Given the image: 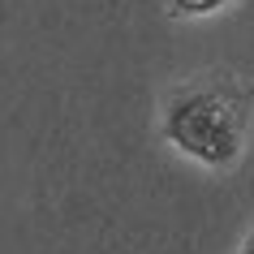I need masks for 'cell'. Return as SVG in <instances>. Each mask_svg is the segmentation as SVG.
<instances>
[{
    "mask_svg": "<svg viewBox=\"0 0 254 254\" xmlns=\"http://www.w3.org/2000/svg\"><path fill=\"white\" fill-rule=\"evenodd\" d=\"M241 254H254V224H250V233H246V246H241Z\"/></svg>",
    "mask_w": 254,
    "mask_h": 254,
    "instance_id": "3957f363",
    "label": "cell"
},
{
    "mask_svg": "<svg viewBox=\"0 0 254 254\" xmlns=\"http://www.w3.org/2000/svg\"><path fill=\"white\" fill-rule=\"evenodd\" d=\"M228 0H168V17H207L220 13Z\"/></svg>",
    "mask_w": 254,
    "mask_h": 254,
    "instance_id": "7a4b0ae2",
    "label": "cell"
},
{
    "mask_svg": "<svg viewBox=\"0 0 254 254\" xmlns=\"http://www.w3.org/2000/svg\"><path fill=\"white\" fill-rule=\"evenodd\" d=\"M254 117V91L233 73H207V78L181 82L164 99V138L181 155L224 173L241 160L246 134Z\"/></svg>",
    "mask_w": 254,
    "mask_h": 254,
    "instance_id": "6da1fadb",
    "label": "cell"
}]
</instances>
